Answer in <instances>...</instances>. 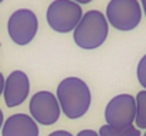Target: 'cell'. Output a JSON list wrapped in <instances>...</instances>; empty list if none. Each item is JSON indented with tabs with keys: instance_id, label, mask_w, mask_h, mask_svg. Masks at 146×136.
Masks as SVG:
<instances>
[{
	"instance_id": "13",
	"label": "cell",
	"mask_w": 146,
	"mask_h": 136,
	"mask_svg": "<svg viewBox=\"0 0 146 136\" xmlns=\"http://www.w3.org/2000/svg\"><path fill=\"white\" fill-rule=\"evenodd\" d=\"M77 136H99V135H98L97 132L91 131V129H85V131H81Z\"/></svg>"
},
{
	"instance_id": "1",
	"label": "cell",
	"mask_w": 146,
	"mask_h": 136,
	"mask_svg": "<svg viewBox=\"0 0 146 136\" xmlns=\"http://www.w3.org/2000/svg\"><path fill=\"white\" fill-rule=\"evenodd\" d=\"M57 99L64 115L70 119H77L85 115L90 109L91 92L82 80L70 77L60 82L57 88Z\"/></svg>"
},
{
	"instance_id": "14",
	"label": "cell",
	"mask_w": 146,
	"mask_h": 136,
	"mask_svg": "<svg viewBox=\"0 0 146 136\" xmlns=\"http://www.w3.org/2000/svg\"><path fill=\"white\" fill-rule=\"evenodd\" d=\"M50 136H72L70 132H67V131H55V132H52Z\"/></svg>"
},
{
	"instance_id": "9",
	"label": "cell",
	"mask_w": 146,
	"mask_h": 136,
	"mask_svg": "<svg viewBox=\"0 0 146 136\" xmlns=\"http://www.w3.org/2000/svg\"><path fill=\"white\" fill-rule=\"evenodd\" d=\"M3 136H38V126L36 121L24 113L11 115L3 123Z\"/></svg>"
},
{
	"instance_id": "15",
	"label": "cell",
	"mask_w": 146,
	"mask_h": 136,
	"mask_svg": "<svg viewBox=\"0 0 146 136\" xmlns=\"http://www.w3.org/2000/svg\"><path fill=\"white\" fill-rule=\"evenodd\" d=\"M4 78H3V74L0 72V95L3 94V91H4Z\"/></svg>"
},
{
	"instance_id": "19",
	"label": "cell",
	"mask_w": 146,
	"mask_h": 136,
	"mask_svg": "<svg viewBox=\"0 0 146 136\" xmlns=\"http://www.w3.org/2000/svg\"><path fill=\"white\" fill-rule=\"evenodd\" d=\"M1 1H3V0H0V3H1Z\"/></svg>"
},
{
	"instance_id": "16",
	"label": "cell",
	"mask_w": 146,
	"mask_h": 136,
	"mask_svg": "<svg viewBox=\"0 0 146 136\" xmlns=\"http://www.w3.org/2000/svg\"><path fill=\"white\" fill-rule=\"evenodd\" d=\"M72 1H75L78 4H87V3H91L92 0H72Z\"/></svg>"
},
{
	"instance_id": "8",
	"label": "cell",
	"mask_w": 146,
	"mask_h": 136,
	"mask_svg": "<svg viewBox=\"0 0 146 136\" xmlns=\"http://www.w3.org/2000/svg\"><path fill=\"white\" fill-rule=\"evenodd\" d=\"M30 91L29 77L23 71H13L4 82V102L9 108L23 103Z\"/></svg>"
},
{
	"instance_id": "2",
	"label": "cell",
	"mask_w": 146,
	"mask_h": 136,
	"mask_svg": "<svg viewBox=\"0 0 146 136\" xmlns=\"http://www.w3.org/2000/svg\"><path fill=\"white\" fill-rule=\"evenodd\" d=\"M108 20L106 17L98 11L90 10L87 11L78 26L74 30V41L75 44L84 50H94L105 43L108 37Z\"/></svg>"
},
{
	"instance_id": "20",
	"label": "cell",
	"mask_w": 146,
	"mask_h": 136,
	"mask_svg": "<svg viewBox=\"0 0 146 136\" xmlns=\"http://www.w3.org/2000/svg\"><path fill=\"white\" fill-rule=\"evenodd\" d=\"M143 136H146V133H145V135H143Z\"/></svg>"
},
{
	"instance_id": "10",
	"label": "cell",
	"mask_w": 146,
	"mask_h": 136,
	"mask_svg": "<svg viewBox=\"0 0 146 136\" xmlns=\"http://www.w3.org/2000/svg\"><path fill=\"white\" fill-rule=\"evenodd\" d=\"M99 136H141V132L132 125L125 128H113L109 125H104L99 129Z\"/></svg>"
},
{
	"instance_id": "18",
	"label": "cell",
	"mask_w": 146,
	"mask_h": 136,
	"mask_svg": "<svg viewBox=\"0 0 146 136\" xmlns=\"http://www.w3.org/2000/svg\"><path fill=\"white\" fill-rule=\"evenodd\" d=\"M3 126V112H1V109H0V128Z\"/></svg>"
},
{
	"instance_id": "3",
	"label": "cell",
	"mask_w": 146,
	"mask_h": 136,
	"mask_svg": "<svg viewBox=\"0 0 146 136\" xmlns=\"http://www.w3.org/2000/svg\"><path fill=\"white\" fill-rule=\"evenodd\" d=\"M82 16L81 6L72 0H54L47 9V23L57 33L74 31Z\"/></svg>"
},
{
	"instance_id": "5",
	"label": "cell",
	"mask_w": 146,
	"mask_h": 136,
	"mask_svg": "<svg viewBox=\"0 0 146 136\" xmlns=\"http://www.w3.org/2000/svg\"><path fill=\"white\" fill-rule=\"evenodd\" d=\"M38 30V20L34 11L30 9H19L16 10L9 21L7 31L13 43L17 45H27L33 41Z\"/></svg>"
},
{
	"instance_id": "7",
	"label": "cell",
	"mask_w": 146,
	"mask_h": 136,
	"mask_svg": "<svg viewBox=\"0 0 146 136\" xmlns=\"http://www.w3.org/2000/svg\"><path fill=\"white\" fill-rule=\"evenodd\" d=\"M60 103L58 99L48 92V91H40L33 95L30 101V113L33 119L41 125H52L60 118Z\"/></svg>"
},
{
	"instance_id": "11",
	"label": "cell",
	"mask_w": 146,
	"mask_h": 136,
	"mask_svg": "<svg viewBox=\"0 0 146 136\" xmlns=\"http://www.w3.org/2000/svg\"><path fill=\"white\" fill-rule=\"evenodd\" d=\"M136 125L141 129H146V91H141L136 95Z\"/></svg>"
},
{
	"instance_id": "12",
	"label": "cell",
	"mask_w": 146,
	"mask_h": 136,
	"mask_svg": "<svg viewBox=\"0 0 146 136\" xmlns=\"http://www.w3.org/2000/svg\"><path fill=\"white\" fill-rule=\"evenodd\" d=\"M138 80H139V84L146 90V54L141 58L138 64Z\"/></svg>"
},
{
	"instance_id": "6",
	"label": "cell",
	"mask_w": 146,
	"mask_h": 136,
	"mask_svg": "<svg viewBox=\"0 0 146 136\" xmlns=\"http://www.w3.org/2000/svg\"><path fill=\"white\" fill-rule=\"evenodd\" d=\"M136 118V99L132 95L122 94L112 98L105 109V119L109 126H131Z\"/></svg>"
},
{
	"instance_id": "17",
	"label": "cell",
	"mask_w": 146,
	"mask_h": 136,
	"mask_svg": "<svg viewBox=\"0 0 146 136\" xmlns=\"http://www.w3.org/2000/svg\"><path fill=\"white\" fill-rule=\"evenodd\" d=\"M141 3H142V7H143V13L146 14V0H141Z\"/></svg>"
},
{
	"instance_id": "4",
	"label": "cell",
	"mask_w": 146,
	"mask_h": 136,
	"mask_svg": "<svg viewBox=\"0 0 146 136\" xmlns=\"http://www.w3.org/2000/svg\"><path fill=\"white\" fill-rule=\"evenodd\" d=\"M105 17L113 29L131 31L139 26L142 9L138 0H109Z\"/></svg>"
}]
</instances>
